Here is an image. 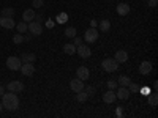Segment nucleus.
<instances>
[{
	"label": "nucleus",
	"mask_w": 158,
	"mask_h": 118,
	"mask_svg": "<svg viewBox=\"0 0 158 118\" xmlns=\"http://www.w3.org/2000/svg\"><path fill=\"white\" fill-rule=\"evenodd\" d=\"M2 106L5 110H16L19 107V98L16 93H13V91H10V93H3L2 95Z\"/></svg>",
	"instance_id": "1"
},
{
	"label": "nucleus",
	"mask_w": 158,
	"mask_h": 118,
	"mask_svg": "<svg viewBox=\"0 0 158 118\" xmlns=\"http://www.w3.org/2000/svg\"><path fill=\"white\" fill-rule=\"evenodd\" d=\"M101 68L108 73H115L118 69V63L114 60V58H104L101 61Z\"/></svg>",
	"instance_id": "2"
},
{
	"label": "nucleus",
	"mask_w": 158,
	"mask_h": 118,
	"mask_svg": "<svg viewBox=\"0 0 158 118\" xmlns=\"http://www.w3.org/2000/svg\"><path fill=\"white\" fill-rule=\"evenodd\" d=\"M27 30L32 33V36H40L43 33V25H41V22H38V21H32V22H29L27 24Z\"/></svg>",
	"instance_id": "3"
},
{
	"label": "nucleus",
	"mask_w": 158,
	"mask_h": 118,
	"mask_svg": "<svg viewBox=\"0 0 158 118\" xmlns=\"http://www.w3.org/2000/svg\"><path fill=\"white\" fill-rule=\"evenodd\" d=\"M21 65H22V61L19 57H8V60H6V66L11 71H18L21 68Z\"/></svg>",
	"instance_id": "4"
},
{
	"label": "nucleus",
	"mask_w": 158,
	"mask_h": 118,
	"mask_svg": "<svg viewBox=\"0 0 158 118\" xmlns=\"http://www.w3.org/2000/svg\"><path fill=\"white\" fill-rule=\"evenodd\" d=\"M84 38H85V41H87V43H95L97 39H98V30H97L95 27L87 29V30H85Z\"/></svg>",
	"instance_id": "5"
},
{
	"label": "nucleus",
	"mask_w": 158,
	"mask_h": 118,
	"mask_svg": "<svg viewBox=\"0 0 158 118\" xmlns=\"http://www.w3.org/2000/svg\"><path fill=\"white\" fill-rule=\"evenodd\" d=\"M0 27L2 29H6V30H11V29H15L16 27V24L15 21H13V18H0Z\"/></svg>",
	"instance_id": "6"
},
{
	"label": "nucleus",
	"mask_w": 158,
	"mask_h": 118,
	"mask_svg": "<svg viewBox=\"0 0 158 118\" xmlns=\"http://www.w3.org/2000/svg\"><path fill=\"white\" fill-rule=\"evenodd\" d=\"M70 88L73 90V93H77V91L84 90V81H81V79H73V81L70 82Z\"/></svg>",
	"instance_id": "7"
},
{
	"label": "nucleus",
	"mask_w": 158,
	"mask_h": 118,
	"mask_svg": "<svg viewBox=\"0 0 158 118\" xmlns=\"http://www.w3.org/2000/svg\"><path fill=\"white\" fill-rule=\"evenodd\" d=\"M76 77H77V79H81V81H87V79L90 77V71H89V68H85V66H79V68L76 69Z\"/></svg>",
	"instance_id": "8"
},
{
	"label": "nucleus",
	"mask_w": 158,
	"mask_h": 118,
	"mask_svg": "<svg viewBox=\"0 0 158 118\" xmlns=\"http://www.w3.org/2000/svg\"><path fill=\"white\" fill-rule=\"evenodd\" d=\"M76 52L79 54V57H82V58H89V57L92 55L90 47H89V46H84V44L77 46V47H76Z\"/></svg>",
	"instance_id": "9"
},
{
	"label": "nucleus",
	"mask_w": 158,
	"mask_h": 118,
	"mask_svg": "<svg viewBox=\"0 0 158 118\" xmlns=\"http://www.w3.org/2000/svg\"><path fill=\"white\" fill-rule=\"evenodd\" d=\"M10 91H13V93H19V91H22L24 90V84L22 82H19V81H13V82H10L8 84V87H6Z\"/></svg>",
	"instance_id": "10"
},
{
	"label": "nucleus",
	"mask_w": 158,
	"mask_h": 118,
	"mask_svg": "<svg viewBox=\"0 0 158 118\" xmlns=\"http://www.w3.org/2000/svg\"><path fill=\"white\" fill-rule=\"evenodd\" d=\"M19 69H21V73H22L24 76H32V74L35 73V66H33V63H22Z\"/></svg>",
	"instance_id": "11"
},
{
	"label": "nucleus",
	"mask_w": 158,
	"mask_h": 118,
	"mask_svg": "<svg viewBox=\"0 0 158 118\" xmlns=\"http://www.w3.org/2000/svg\"><path fill=\"white\" fill-rule=\"evenodd\" d=\"M115 99H117V96H115V91L114 90H108L106 93H103V101L106 102V104H114Z\"/></svg>",
	"instance_id": "12"
},
{
	"label": "nucleus",
	"mask_w": 158,
	"mask_h": 118,
	"mask_svg": "<svg viewBox=\"0 0 158 118\" xmlns=\"http://www.w3.org/2000/svg\"><path fill=\"white\" fill-rule=\"evenodd\" d=\"M117 99H128L130 98V90L128 87H118V90L115 91Z\"/></svg>",
	"instance_id": "13"
},
{
	"label": "nucleus",
	"mask_w": 158,
	"mask_h": 118,
	"mask_svg": "<svg viewBox=\"0 0 158 118\" xmlns=\"http://www.w3.org/2000/svg\"><path fill=\"white\" fill-rule=\"evenodd\" d=\"M114 60L117 63H125L128 60V54H127V50H117L115 52V55H114Z\"/></svg>",
	"instance_id": "14"
},
{
	"label": "nucleus",
	"mask_w": 158,
	"mask_h": 118,
	"mask_svg": "<svg viewBox=\"0 0 158 118\" xmlns=\"http://www.w3.org/2000/svg\"><path fill=\"white\" fill-rule=\"evenodd\" d=\"M150 71H152V63H150V61H142V63L139 65V73H141L142 76H147Z\"/></svg>",
	"instance_id": "15"
},
{
	"label": "nucleus",
	"mask_w": 158,
	"mask_h": 118,
	"mask_svg": "<svg viewBox=\"0 0 158 118\" xmlns=\"http://www.w3.org/2000/svg\"><path fill=\"white\" fill-rule=\"evenodd\" d=\"M35 19V10H25L24 11V14H22V21L24 22H32Z\"/></svg>",
	"instance_id": "16"
},
{
	"label": "nucleus",
	"mask_w": 158,
	"mask_h": 118,
	"mask_svg": "<svg viewBox=\"0 0 158 118\" xmlns=\"http://www.w3.org/2000/svg\"><path fill=\"white\" fill-rule=\"evenodd\" d=\"M128 13H130V5H128V3H118V5H117V14L127 16Z\"/></svg>",
	"instance_id": "17"
},
{
	"label": "nucleus",
	"mask_w": 158,
	"mask_h": 118,
	"mask_svg": "<svg viewBox=\"0 0 158 118\" xmlns=\"http://www.w3.org/2000/svg\"><path fill=\"white\" fill-rule=\"evenodd\" d=\"M63 52L67 55H74L76 54V46L73 43H67V44L63 46Z\"/></svg>",
	"instance_id": "18"
},
{
	"label": "nucleus",
	"mask_w": 158,
	"mask_h": 118,
	"mask_svg": "<svg viewBox=\"0 0 158 118\" xmlns=\"http://www.w3.org/2000/svg\"><path fill=\"white\" fill-rule=\"evenodd\" d=\"M117 81H118L117 84L120 85V87H128V85H130V82H131V79H130L128 76H120V77L117 79Z\"/></svg>",
	"instance_id": "19"
},
{
	"label": "nucleus",
	"mask_w": 158,
	"mask_h": 118,
	"mask_svg": "<svg viewBox=\"0 0 158 118\" xmlns=\"http://www.w3.org/2000/svg\"><path fill=\"white\" fill-rule=\"evenodd\" d=\"M35 60H36V57L33 54H22V58H21L22 63H33Z\"/></svg>",
	"instance_id": "20"
},
{
	"label": "nucleus",
	"mask_w": 158,
	"mask_h": 118,
	"mask_svg": "<svg viewBox=\"0 0 158 118\" xmlns=\"http://www.w3.org/2000/svg\"><path fill=\"white\" fill-rule=\"evenodd\" d=\"M100 30H101V32H109V30H111V22H109L108 19H103V21L100 22Z\"/></svg>",
	"instance_id": "21"
},
{
	"label": "nucleus",
	"mask_w": 158,
	"mask_h": 118,
	"mask_svg": "<svg viewBox=\"0 0 158 118\" xmlns=\"http://www.w3.org/2000/svg\"><path fill=\"white\" fill-rule=\"evenodd\" d=\"M76 99L79 101V102H85L87 99H89V96H87V93L84 90H81V91H77L76 93Z\"/></svg>",
	"instance_id": "22"
},
{
	"label": "nucleus",
	"mask_w": 158,
	"mask_h": 118,
	"mask_svg": "<svg viewBox=\"0 0 158 118\" xmlns=\"http://www.w3.org/2000/svg\"><path fill=\"white\" fill-rule=\"evenodd\" d=\"M2 16L3 18H13L15 16V8H3L2 10Z\"/></svg>",
	"instance_id": "23"
},
{
	"label": "nucleus",
	"mask_w": 158,
	"mask_h": 118,
	"mask_svg": "<svg viewBox=\"0 0 158 118\" xmlns=\"http://www.w3.org/2000/svg\"><path fill=\"white\" fill-rule=\"evenodd\" d=\"M16 29H18V32H19V33H22V35H24L25 32H27V22H24V21H22V22L16 24Z\"/></svg>",
	"instance_id": "24"
},
{
	"label": "nucleus",
	"mask_w": 158,
	"mask_h": 118,
	"mask_svg": "<svg viewBox=\"0 0 158 118\" xmlns=\"http://www.w3.org/2000/svg\"><path fill=\"white\" fill-rule=\"evenodd\" d=\"M65 36H68V38H74V36H76V29H74V27H68V29H65Z\"/></svg>",
	"instance_id": "25"
},
{
	"label": "nucleus",
	"mask_w": 158,
	"mask_h": 118,
	"mask_svg": "<svg viewBox=\"0 0 158 118\" xmlns=\"http://www.w3.org/2000/svg\"><path fill=\"white\" fill-rule=\"evenodd\" d=\"M13 43H15V44H21V43H24V35H22V33L15 35V36H13Z\"/></svg>",
	"instance_id": "26"
},
{
	"label": "nucleus",
	"mask_w": 158,
	"mask_h": 118,
	"mask_svg": "<svg viewBox=\"0 0 158 118\" xmlns=\"http://www.w3.org/2000/svg\"><path fill=\"white\" fill-rule=\"evenodd\" d=\"M149 102H150L152 107H156V95L155 93H150L149 95Z\"/></svg>",
	"instance_id": "27"
},
{
	"label": "nucleus",
	"mask_w": 158,
	"mask_h": 118,
	"mask_svg": "<svg viewBox=\"0 0 158 118\" xmlns=\"http://www.w3.org/2000/svg\"><path fill=\"white\" fill-rule=\"evenodd\" d=\"M67 21H68V18H67V14H65V13H62V14L57 16V22H60V24L67 22Z\"/></svg>",
	"instance_id": "28"
},
{
	"label": "nucleus",
	"mask_w": 158,
	"mask_h": 118,
	"mask_svg": "<svg viewBox=\"0 0 158 118\" xmlns=\"http://www.w3.org/2000/svg\"><path fill=\"white\" fill-rule=\"evenodd\" d=\"M85 93H87L89 98H92V96L95 95V88H94V87H87V88H85Z\"/></svg>",
	"instance_id": "29"
},
{
	"label": "nucleus",
	"mask_w": 158,
	"mask_h": 118,
	"mask_svg": "<svg viewBox=\"0 0 158 118\" xmlns=\"http://www.w3.org/2000/svg\"><path fill=\"white\" fill-rule=\"evenodd\" d=\"M43 2H44V0H33L32 5H33L35 8H41V6H43Z\"/></svg>",
	"instance_id": "30"
},
{
	"label": "nucleus",
	"mask_w": 158,
	"mask_h": 118,
	"mask_svg": "<svg viewBox=\"0 0 158 118\" xmlns=\"http://www.w3.org/2000/svg\"><path fill=\"white\" fill-rule=\"evenodd\" d=\"M128 90H130V93H131V91H138L139 88H138V85H136V84L130 82V85H128Z\"/></svg>",
	"instance_id": "31"
},
{
	"label": "nucleus",
	"mask_w": 158,
	"mask_h": 118,
	"mask_svg": "<svg viewBox=\"0 0 158 118\" xmlns=\"http://www.w3.org/2000/svg\"><path fill=\"white\" fill-rule=\"evenodd\" d=\"M108 88H109V90L117 88V82H115V81H108Z\"/></svg>",
	"instance_id": "32"
},
{
	"label": "nucleus",
	"mask_w": 158,
	"mask_h": 118,
	"mask_svg": "<svg viewBox=\"0 0 158 118\" xmlns=\"http://www.w3.org/2000/svg\"><path fill=\"white\" fill-rule=\"evenodd\" d=\"M73 44L77 47V46H81L82 44V38H77V36H74V41H73Z\"/></svg>",
	"instance_id": "33"
},
{
	"label": "nucleus",
	"mask_w": 158,
	"mask_h": 118,
	"mask_svg": "<svg viewBox=\"0 0 158 118\" xmlns=\"http://www.w3.org/2000/svg\"><path fill=\"white\" fill-rule=\"evenodd\" d=\"M156 3H158V0H147V5H149V6H152V8H153V6H156Z\"/></svg>",
	"instance_id": "34"
},
{
	"label": "nucleus",
	"mask_w": 158,
	"mask_h": 118,
	"mask_svg": "<svg viewBox=\"0 0 158 118\" xmlns=\"http://www.w3.org/2000/svg\"><path fill=\"white\" fill-rule=\"evenodd\" d=\"M141 91H142V95H147V96L150 95V88H147V87H144Z\"/></svg>",
	"instance_id": "35"
},
{
	"label": "nucleus",
	"mask_w": 158,
	"mask_h": 118,
	"mask_svg": "<svg viewBox=\"0 0 158 118\" xmlns=\"http://www.w3.org/2000/svg\"><path fill=\"white\" fill-rule=\"evenodd\" d=\"M35 21L41 22V21H43V14H35Z\"/></svg>",
	"instance_id": "36"
},
{
	"label": "nucleus",
	"mask_w": 158,
	"mask_h": 118,
	"mask_svg": "<svg viewBox=\"0 0 158 118\" xmlns=\"http://www.w3.org/2000/svg\"><path fill=\"white\" fill-rule=\"evenodd\" d=\"M3 93H5V88H3V85H0V98H2Z\"/></svg>",
	"instance_id": "37"
},
{
	"label": "nucleus",
	"mask_w": 158,
	"mask_h": 118,
	"mask_svg": "<svg viewBox=\"0 0 158 118\" xmlns=\"http://www.w3.org/2000/svg\"><path fill=\"white\" fill-rule=\"evenodd\" d=\"M24 39H27V41H29V39H32V33H30V35H25Z\"/></svg>",
	"instance_id": "38"
},
{
	"label": "nucleus",
	"mask_w": 158,
	"mask_h": 118,
	"mask_svg": "<svg viewBox=\"0 0 158 118\" xmlns=\"http://www.w3.org/2000/svg\"><path fill=\"white\" fill-rule=\"evenodd\" d=\"M3 110V106H2V102H0V112H2Z\"/></svg>",
	"instance_id": "39"
}]
</instances>
